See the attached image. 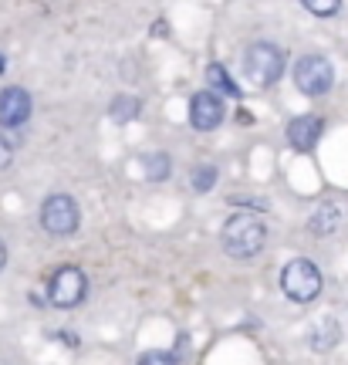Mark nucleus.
<instances>
[{"mask_svg":"<svg viewBox=\"0 0 348 365\" xmlns=\"http://www.w3.org/2000/svg\"><path fill=\"white\" fill-rule=\"evenodd\" d=\"M220 240H223V251L227 257L234 261H250L264 251V240H268V227L257 213H230L223 230H220Z\"/></svg>","mask_w":348,"mask_h":365,"instance_id":"f257e3e1","label":"nucleus"},{"mask_svg":"<svg viewBox=\"0 0 348 365\" xmlns=\"http://www.w3.org/2000/svg\"><path fill=\"white\" fill-rule=\"evenodd\" d=\"M243 71L257 88H270L284 75V51L270 41H257L243 54Z\"/></svg>","mask_w":348,"mask_h":365,"instance_id":"f03ea898","label":"nucleus"},{"mask_svg":"<svg viewBox=\"0 0 348 365\" xmlns=\"http://www.w3.org/2000/svg\"><path fill=\"white\" fill-rule=\"evenodd\" d=\"M281 291L297 305H308V301H315L322 294V271L308 257H295L281 271Z\"/></svg>","mask_w":348,"mask_h":365,"instance_id":"7ed1b4c3","label":"nucleus"},{"mask_svg":"<svg viewBox=\"0 0 348 365\" xmlns=\"http://www.w3.org/2000/svg\"><path fill=\"white\" fill-rule=\"evenodd\" d=\"M295 85H297V92L308 95V99H318L324 92H331V85H335L331 61L324 54H304L295 65Z\"/></svg>","mask_w":348,"mask_h":365,"instance_id":"20e7f679","label":"nucleus"},{"mask_svg":"<svg viewBox=\"0 0 348 365\" xmlns=\"http://www.w3.org/2000/svg\"><path fill=\"white\" fill-rule=\"evenodd\" d=\"M81 223V210L68 193H54L41 203V227L51 237H71Z\"/></svg>","mask_w":348,"mask_h":365,"instance_id":"39448f33","label":"nucleus"},{"mask_svg":"<svg viewBox=\"0 0 348 365\" xmlns=\"http://www.w3.org/2000/svg\"><path fill=\"white\" fill-rule=\"evenodd\" d=\"M85 294H88V278L81 267L68 264V267L54 271V278L48 281V301L54 308H75L85 301Z\"/></svg>","mask_w":348,"mask_h":365,"instance_id":"423d86ee","label":"nucleus"},{"mask_svg":"<svg viewBox=\"0 0 348 365\" xmlns=\"http://www.w3.org/2000/svg\"><path fill=\"white\" fill-rule=\"evenodd\" d=\"M189 122H193V129L214 132L223 122V99L216 92H210V88L196 92L193 102H189Z\"/></svg>","mask_w":348,"mask_h":365,"instance_id":"0eeeda50","label":"nucleus"},{"mask_svg":"<svg viewBox=\"0 0 348 365\" xmlns=\"http://www.w3.org/2000/svg\"><path fill=\"white\" fill-rule=\"evenodd\" d=\"M27 119H31V95H27L24 88H17V85L3 88L0 92V126L21 129Z\"/></svg>","mask_w":348,"mask_h":365,"instance_id":"6e6552de","label":"nucleus"},{"mask_svg":"<svg viewBox=\"0 0 348 365\" xmlns=\"http://www.w3.org/2000/svg\"><path fill=\"white\" fill-rule=\"evenodd\" d=\"M322 132H324V122L318 119V115H297V119L288 122L284 135H288V146H291V149H297V153H311V149L318 146Z\"/></svg>","mask_w":348,"mask_h":365,"instance_id":"1a4fd4ad","label":"nucleus"},{"mask_svg":"<svg viewBox=\"0 0 348 365\" xmlns=\"http://www.w3.org/2000/svg\"><path fill=\"white\" fill-rule=\"evenodd\" d=\"M207 88L216 92V95H227V99H241V85L230 78V71H227L220 61H210V65H207Z\"/></svg>","mask_w":348,"mask_h":365,"instance_id":"9d476101","label":"nucleus"},{"mask_svg":"<svg viewBox=\"0 0 348 365\" xmlns=\"http://www.w3.org/2000/svg\"><path fill=\"white\" fill-rule=\"evenodd\" d=\"M338 223H342V210L335 207V203H324L311 213V220H308V230L315 237H331L338 230Z\"/></svg>","mask_w":348,"mask_h":365,"instance_id":"9b49d317","label":"nucleus"},{"mask_svg":"<svg viewBox=\"0 0 348 365\" xmlns=\"http://www.w3.org/2000/svg\"><path fill=\"white\" fill-rule=\"evenodd\" d=\"M338 339H342V325L331 314H324L322 321L311 328V348H318V352H328L331 345H338Z\"/></svg>","mask_w":348,"mask_h":365,"instance_id":"f8f14e48","label":"nucleus"},{"mask_svg":"<svg viewBox=\"0 0 348 365\" xmlns=\"http://www.w3.org/2000/svg\"><path fill=\"white\" fill-rule=\"evenodd\" d=\"M139 112H142V102H139L135 95H119V99L112 102V108H108V115H112L115 122H129Z\"/></svg>","mask_w":348,"mask_h":365,"instance_id":"ddd939ff","label":"nucleus"},{"mask_svg":"<svg viewBox=\"0 0 348 365\" xmlns=\"http://www.w3.org/2000/svg\"><path fill=\"white\" fill-rule=\"evenodd\" d=\"M214 186H216V166L214 162H200L193 169V189L196 193H210Z\"/></svg>","mask_w":348,"mask_h":365,"instance_id":"4468645a","label":"nucleus"},{"mask_svg":"<svg viewBox=\"0 0 348 365\" xmlns=\"http://www.w3.org/2000/svg\"><path fill=\"white\" fill-rule=\"evenodd\" d=\"M146 176L153 182H162L169 176V156L166 153H153V156H146Z\"/></svg>","mask_w":348,"mask_h":365,"instance_id":"2eb2a0df","label":"nucleus"},{"mask_svg":"<svg viewBox=\"0 0 348 365\" xmlns=\"http://www.w3.org/2000/svg\"><path fill=\"white\" fill-rule=\"evenodd\" d=\"M315 17H335L338 14V7H342V0H301Z\"/></svg>","mask_w":348,"mask_h":365,"instance_id":"dca6fc26","label":"nucleus"},{"mask_svg":"<svg viewBox=\"0 0 348 365\" xmlns=\"http://www.w3.org/2000/svg\"><path fill=\"white\" fill-rule=\"evenodd\" d=\"M139 365H176V355L173 352H159V348H153V352H146Z\"/></svg>","mask_w":348,"mask_h":365,"instance_id":"f3484780","label":"nucleus"},{"mask_svg":"<svg viewBox=\"0 0 348 365\" xmlns=\"http://www.w3.org/2000/svg\"><path fill=\"white\" fill-rule=\"evenodd\" d=\"M10 162H14V146H10V142L0 135V173H3Z\"/></svg>","mask_w":348,"mask_h":365,"instance_id":"a211bd4d","label":"nucleus"},{"mask_svg":"<svg viewBox=\"0 0 348 365\" xmlns=\"http://www.w3.org/2000/svg\"><path fill=\"white\" fill-rule=\"evenodd\" d=\"M3 264H7V247H3V240H0V271H3Z\"/></svg>","mask_w":348,"mask_h":365,"instance_id":"6ab92c4d","label":"nucleus"},{"mask_svg":"<svg viewBox=\"0 0 348 365\" xmlns=\"http://www.w3.org/2000/svg\"><path fill=\"white\" fill-rule=\"evenodd\" d=\"M0 75H3V58H0Z\"/></svg>","mask_w":348,"mask_h":365,"instance_id":"aec40b11","label":"nucleus"}]
</instances>
